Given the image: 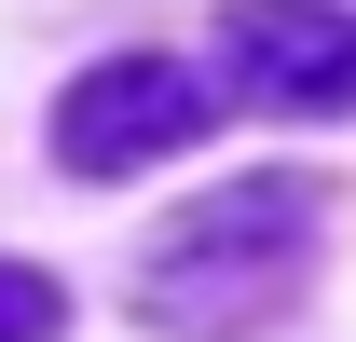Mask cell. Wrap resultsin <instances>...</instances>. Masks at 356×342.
<instances>
[{
	"mask_svg": "<svg viewBox=\"0 0 356 342\" xmlns=\"http://www.w3.org/2000/svg\"><path fill=\"white\" fill-rule=\"evenodd\" d=\"M302 247H315V192L302 178H233V192H206V206H178L151 233L137 315L165 342H247L274 301L302 288Z\"/></svg>",
	"mask_w": 356,
	"mask_h": 342,
	"instance_id": "1",
	"label": "cell"
},
{
	"mask_svg": "<svg viewBox=\"0 0 356 342\" xmlns=\"http://www.w3.org/2000/svg\"><path fill=\"white\" fill-rule=\"evenodd\" d=\"M220 69H233V96H261L288 124H329V110H356V14L343 0H233Z\"/></svg>",
	"mask_w": 356,
	"mask_h": 342,
	"instance_id": "2",
	"label": "cell"
},
{
	"mask_svg": "<svg viewBox=\"0 0 356 342\" xmlns=\"http://www.w3.org/2000/svg\"><path fill=\"white\" fill-rule=\"evenodd\" d=\"M178 137H206V83H192L178 55H110V69H83V83L55 96L69 178H124V165H151V151H178Z\"/></svg>",
	"mask_w": 356,
	"mask_h": 342,
	"instance_id": "3",
	"label": "cell"
},
{
	"mask_svg": "<svg viewBox=\"0 0 356 342\" xmlns=\"http://www.w3.org/2000/svg\"><path fill=\"white\" fill-rule=\"evenodd\" d=\"M55 329H69V288L28 274V260H0V342H55Z\"/></svg>",
	"mask_w": 356,
	"mask_h": 342,
	"instance_id": "4",
	"label": "cell"
}]
</instances>
